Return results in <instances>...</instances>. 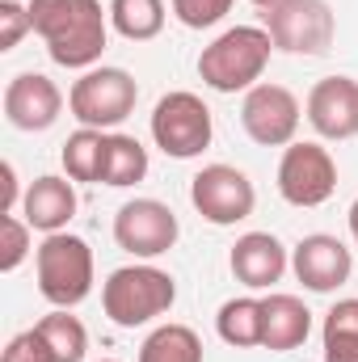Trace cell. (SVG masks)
Wrapping results in <instances>:
<instances>
[{"label": "cell", "instance_id": "cell-1", "mask_svg": "<svg viewBox=\"0 0 358 362\" xmlns=\"http://www.w3.org/2000/svg\"><path fill=\"white\" fill-rule=\"evenodd\" d=\"M110 13H101V0H30L34 34L47 42V55L59 68H85L101 59L110 38Z\"/></svg>", "mask_w": 358, "mask_h": 362}, {"label": "cell", "instance_id": "cell-2", "mask_svg": "<svg viewBox=\"0 0 358 362\" xmlns=\"http://www.w3.org/2000/svg\"><path fill=\"white\" fill-rule=\"evenodd\" d=\"M270 51H274V38L266 25H232L211 47H202L198 76L215 93H249L266 76Z\"/></svg>", "mask_w": 358, "mask_h": 362}, {"label": "cell", "instance_id": "cell-3", "mask_svg": "<svg viewBox=\"0 0 358 362\" xmlns=\"http://www.w3.org/2000/svg\"><path fill=\"white\" fill-rule=\"evenodd\" d=\"M178 299L173 274L156 266H122L105 278L101 286V308L118 329H139L156 316H165Z\"/></svg>", "mask_w": 358, "mask_h": 362}, {"label": "cell", "instance_id": "cell-4", "mask_svg": "<svg viewBox=\"0 0 358 362\" xmlns=\"http://www.w3.org/2000/svg\"><path fill=\"white\" fill-rule=\"evenodd\" d=\"M34 270H38V291H42L47 303H55V308L85 303L93 291L89 240H81L72 232H51L34 253Z\"/></svg>", "mask_w": 358, "mask_h": 362}, {"label": "cell", "instance_id": "cell-5", "mask_svg": "<svg viewBox=\"0 0 358 362\" xmlns=\"http://www.w3.org/2000/svg\"><path fill=\"white\" fill-rule=\"evenodd\" d=\"M135 101H139V85L127 68H89L68 93L72 118L93 131L122 127L135 114Z\"/></svg>", "mask_w": 358, "mask_h": 362}, {"label": "cell", "instance_id": "cell-6", "mask_svg": "<svg viewBox=\"0 0 358 362\" xmlns=\"http://www.w3.org/2000/svg\"><path fill=\"white\" fill-rule=\"evenodd\" d=\"M215 122H211V105L198 93H165L152 110V139L165 156L173 160H194L211 148Z\"/></svg>", "mask_w": 358, "mask_h": 362}, {"label": "cell", "instance_id": "cell-7", "mask_svg": "<svg viewBox=\"0 0 358 362\" xmlns=\"http://www.w3.org/2000/svg\"><path fill=\"white\" fill-rule=\"evenodd\" d=\"M266 30L274 51L287 55H325L337 34V17L329 0H282L266 8Z\"/></svg>", "mask_w": 358, "mask_h": 362}, {"label": "cell", "instance_id": "cell-8", "mask_svg": "<svg viewBox=\"0 0 358 362\" xmlns=\"http://www.w3.org/2000/svg\"><path fill=\"white\" fill-rule=\"evenodd\" d=\"M190 202H194V211L207 223L232 228V223H241V219L253 215L258 189H253V181L245 177L241 169H232V165H207L190 181Z\"/></svg>", "mask_w": 358, "mask_h": 362}, {"label": "cell", "instance_id": "cell-9", "mask_svg": "<svg viewBox=\"0 0 358 362\" xmlns=\"http://www.w3.org/2000/svg\"><path fill=\"white\" fill-rule=\"evenodd\" d=\"M178 236H181L178 215H173L161 198H131V202H122L118 215H114V240H118V249L131 253V257L152 262V257L169 253V249L178 245Z\"/></svg>", "mask_w": 358, "mask_h": 362}, {"label": "cell", "instance_id": "cell-10", "mask_svg": "<svg viewBox=\"0 0 358 362\" xmlns=\"http://www.w3.org/2000/svg\"><path fill=\"white\" fill-rule=\"evenodd\" d=\"M337 189V165L321 144H287L278 160V194L291 206H321Z\"/></svg>", "mask_w": 358, "mask_h": 362}, {"label": "cell", "instance_id": "cell-11", "mask_svg": "<svg viewBox=\"0 0 358 362\" xmlns=\"http://www.w3.org/2000/svg\"><path fill=\"white\" fill-rule=\"evenodd\" d=\"M241 127L262 148H287L299 131V101L282 85H253L241 105Z\"/></svg>", "mask_w": 358, "mask_h": 362}, {"label": "cell", "instance_id": "cell-12", "mask_svg": "<svg viewBox=\"0 0 358 362\" xmlns=\"http://www.w3.org/2000/svg\"><path fill=\"white\" fill-rule=\"evenodd\" d=\"M308 122L321 139H354L358 135V81L354 76H325L308 93Z\"/></svg>", "mask_w": 358, "mask_h": 362}, {"label": "cell", "instance_id": "cell-13", "mask_svg": "<svg viewBox=\"0 0 358 362\" xmlns=\"http://www.w3.org/2000/svg\"><path fill=\"white\" fill-rule=\"evenodd\" d=\"M64 110V93L42 72H17L4 85V118L17 131H47Z\"/></svg>", "mask_w": 358, "mask_h": 362}, {"label": "cell", "instance_id": "cell-14", "mask_svg": "<svg viewBox=\"0 0 358 362\" xmlns=\"http://www.w3.org/2000/svg\"><path fill=\"white\" fill-rule=\"evenodd\" d=\"M291 270H295V278H299L308 291L329 295V291H337L342 282H350L354 257H350V249H346L337 236H329V232H312V236H304V240L295 245V253H291Z\"/></svg>", "mask_w": 358, "mask_h": 362}, {"label": "cell", "instance_id": "cell-15", "mask_svg": "<svg viewBox=\"0 0 358 362\" xmlns=\"http://www.w3.org/2000/svg\"><path fill=\"white\" fill-rule=\"evenodd\" d=\"M228 266L236 274V282H245L249 291H270L287 274L291 257H287V245L278 236H270V232H245L232 245Z\"/></svg>", "mask_w": 358, "mask_h": 362}, {"label": "cell", "instance_id": "cell-16", "mask_svg": "<svg viewBox=\"0 0 358 362\" xmlns=\"http://www.w3.org/2000/svg\"><path fill=\"white\" fill-rule=\"evenodd\" d=\"M76 189H72V177H55V173H47V177H34L30 181V189L21 194V219L34 228V232H64L68 223H72V215H76Z\"/></svg>", "mask_w": 358, "mask_h": 362}, {"label": "cell", "instance_id": "cell-17", "mask_svg": "<svg viewBox=\"0 0 358 362\" xmlns=\"http://www.w3.org/2000/svg\"><path fill=\"white\" fill-rule=\"evenodd\" d=\"M312 333V312L295 295H266L262 299V346L274 354L299 350Z\"/></svg>", "mask_w": 358, "mask_h": 362}, {"label": "cell", "instance_id": "cell-18", "mask_svg": "<svg viewBox=\"0 0 358 362\" xmlns=\"http://www.w3.org/2000/svg\"><path fill=\"white\" fill-rule=\"evenodd\" d=\"M148 177V148L135 139V135H122L114 131L110 144H105V169H101V185H139Z\"/></svg>", "mask_w": 358, "mask_h": 362}, {"label": "cell", "instance_id": "cell-19", "mask_svg": "<svg viewBox=\"0 0 358 362\" xmlns=\"http://www.w3.org/2000/svg\"><path fill=\"white\" fill-rule=\"evenodd\" d=\"M215 333L236 350L262 346V299H253V295L228 299L219 308V316H215Z\"/></svg>", "mask_w": 358, "mask_h": 362}, {"label": "cell", "instance_id": "cell-20", "mask_svg": "<svg viewBox=\"0 0 358 362\" xmlns=\"http://www.w3.org/2000/svg\"><path fill=\"white\" fill-rule=\"evenodd\" d=\"M325 362H358V299H337L325 312Z\"/></svg>", "mask_w": 358, "mask_h": 362}, {"label": "cell", "instance_id": "cell-21", "mask_svg": "<svg viewBox=\"0 0 358 362\" xmlns=\"http://www.w3.org/2000/svg\"><path fill=\"white\" fill-rule=\"evenodd\" d=\"M110 25L127 42H148L165 30V0H110Z\"/></svg>", "mask_w": 358, "mask_h": 362}, {"label": "cell", "instance_id": "cell-22", "mask_svg": "<svg viewBox=\"0 0 358 362\" xmlns=\"http://www.w3.org/2000/svg\"><path fill=\"white\" fill-rule=\"evenodd\" d=\"M105 144H110V135H105V131H93V127H81L76 135H68V144H64V152H59L64 173L72 181H101Z\"/></svg>", "mask_w": 358, "mask_h": 362}, {"label": "cell", "instance_id": "cell-23", "mask_svg": "<svg viewBox=\"0 0 358 362\" xmlns=\"http://www.w3.org/2000/svg\"><path fill=\"white\" fill-rule=\"evenodd\" d=\"M139 362H202V341L190 325H161L144 337Z\"/></svg>", "mask_w": 358, "mask_h": 362}, {"label": "cell", "instance_id": "cell-24", "mask_svg": "<svg viewBox=\"0 0 358 362\" xmlns=\"http://www.w3.org/2000/svg\"><path fill=\"white\" fill-rule=\"evenodd\" d=\"M38 333L47 337L55 362H85V354H89V333L76 316H68V308H55L51 316H42Z\"/></svg>", "mask_w": 358, "mask_h": 362}, {"label": "cell", "instance_id": "cell-25", "mask_svg": "<svg viewBox=\"0 0 358 362\" xmlns=\"http://www.w3.org/2000/svg\"><path fill=\"white\" fill-rule=\"evenodd\" d=\"M30 223L17 215H0V274H13L30 257Z\"/></svg>", "mask_w": 358, "mask_h": 362}, {"label": "cell", "instance_id": "cell-26", "mask_svg": "<svg viewBox=\"0 0 358 362\" xmlns=\"http://www.w3.org/2000/svg\"><path fill=\"white\" fill-rule=\"evenodd\" d=\"M232 0H173V17L185 30H211L228 17Z\"/></svg>", "mask_w": 358, "mask_h": 362}, {"label": "cell", "instance_id": "cell-27", "mask_svg": "<svg viewBox=\"0 0 358 362\" xmlns=\"http://www.w3.org/2000/svg\"><path fill=\"white\" fill-rule=\"evenodd\" d=\"M0 362H55L51 354V346H47V337L38 333V325L34 329H25V333H17L8 346H4V354Z\"/></svg>", "mask_w": 358, "mask_h": 362}, {"label": "cell", "instance_id": "cell-28", "mask_svg": "<svg viewBox=\"0 0 358 362\" xmlns=\"http://www.w3.org/2000/svg\"><path fill=\"white\" fill-rule=\"evenodd\" d=\"M25 30H34V21H30V4L0 0V51H13V47L21 42Z\"/></svg>", "mask_w": 358, "mask_h": 362}, {"label": "cell", "instance_id": "cell-29", "mask_svg": "<svg viewBox=\"0 0 358 362\" xmlns=\"http://www.w3.org/2000/svg\"><path fill=\"white\" fill-rule=\"evenodd\" d=\"M0 181H4V198H0V215H13V206H17V169L4 160L0 165Z\"/></svg>", "mask_w": 358, "mask_h": 362}, {"label": "cell", "instance_id": "cell-30", "mask_svg": "<svg viewBox=\"0 0 358 362\" xmlns=\"http://www.w3.org/2000/svg\"><path fill=\"white\" fill-rule=\"evenodd\" d=\"M350 236H354V245H358V198H354V206H350Z\"/></svg>", "mask_w": 358, "mask_h": 362}, {"label": "cell", "instance_id": "cell-31", "mask_svg": "<svg viewBox=\"0 0 358 362\" xmlns=\"http://www.w3.org/2000/svg\"><path fill=\"white\" fill-rule=\"evenodd\" d=\"M258 8H274V4H282V0H253Z\"/></svg>", "mask_w": 358, "mask_h": 362}, {"label": "cell", "instance_id": "cell-32", "mask_svg": "<svg viewBox=\"0 0 358 362\" xmlns=\"http://www.w3.org/2000/svg\"><path fill=\"white\" fill-rule=\"evenodd\" d=\"M101 362H114V358H101Z\"/></svg>", "mask_w": 358, "mask_h": 362}]
</instances>
